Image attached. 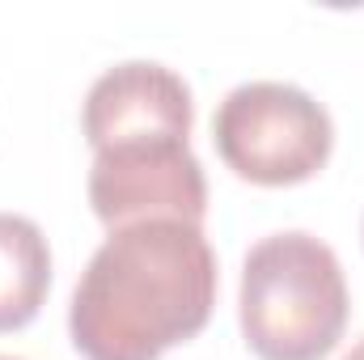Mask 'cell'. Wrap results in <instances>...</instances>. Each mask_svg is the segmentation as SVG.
<instances>
[{"label": "cell", "instance_id": "obj_1", "mask_svg": "<svg viewBox=\"0 0 364 360\" xmlns=\"http://www.w3.org/2000/svg\"><path fill=\"white\" fill-rule=\"evenodd\" d=\"M195 102L174 68L127 60L85 93V140L93 149L90 208L106 229L136 221L203 225L208 179L191 153Z\"/></svg>", "mask_w": 364, "mask_h": 360}, {"label": "cell", "instance_id": "obj_2", "mask_svg": "<svg viewBox=\"0 0 364 360\" xmlns=\"http://www.w3.org/2000/svg\"><path fill=\"white\" fill-rule=\"evenodd\" d=\"M216 305V255L199 225L136 221L110 229L81 271L68 335L85 360H161L195 339Z\"/></svg>", "mask_w": 364, "mask_h": 360}, {"label": "cell", "instance_id": "obj_3", "mask_svg": "<svg viewBox=\"0 0 364 360\" xmlns=\"http://www.w3.org/2000/svg\"><path fill=\"white\" fill-rule=\"evenodd\" d=\"M237 318L259 360H322L348 327V280L326 242L288 229L263 238L242 268Z\"/></svg>", "mask_w": 364, "mask_h": 360}, {"label": "cell", "instance_id": "obj_4", "mask_svg": "<svg viewBox=\"0 0 364 360\" xmlns=\"http://www.w3.org/2000/svg\"><path fill=\"white\" fill-rule=\"evenodd\" d=\"M212 144L237 179L255 186H296L331 162L335 123L301 85L246 81L216 106Z\"/></svg>", "mask_w": 364, "mask_h": 360}, {"label": "cell", "instance_id": "obj_5", "mask_svg": "<svg viewBox=\"0 0 364 360\" xmlns=\"http://www.w3.org/2000/svg\"><path fill=\"white\" fill-rule=\"evenodd\" d=\"M51 292V250L30 216L0 212V335L38 318Z\"/></svg>", "mask_w": 364, "mask_h": 360}, {"label": "cell", "instance_id": "obj_6", "mask_svg": "<svg viewBox=\"0 0 364 360\" xmlns=\"http://www.w3.org/2000/svg\"><path fill=\"white\" fill-rule=\"evenodd\" d=\"M343 360H364V339H360V344H356V348H352V352H348Z\"/></svg>", "mask_w": 364, "mask_h": 360}, {"label": "cell", "instance_id": "obj_7", "mask_svg": "<svg viewBox=\"0 0 364 360\" xmlns=\"http://www.w3.org/2000/svg\"><path fill=\"white\" fill-rule=\"evenodd\" d=\"M0 360H13V356H0Z\"/></svg>", "mask_w": 364, "mask_h": 360}, {"label": "cell", "instance_id": "obj_8", "mask_svg": "<svg viewBox=\"0 0 364 360\" xmlns=\"http://www.w3.org/2000/svg\"><path fill=\"white\" fill-rule=\"evenodd\" d=\"M360 233H364V225H360Z\"/></svg>", "mask_w": 364, "mask_h": 360}]
</instances>
